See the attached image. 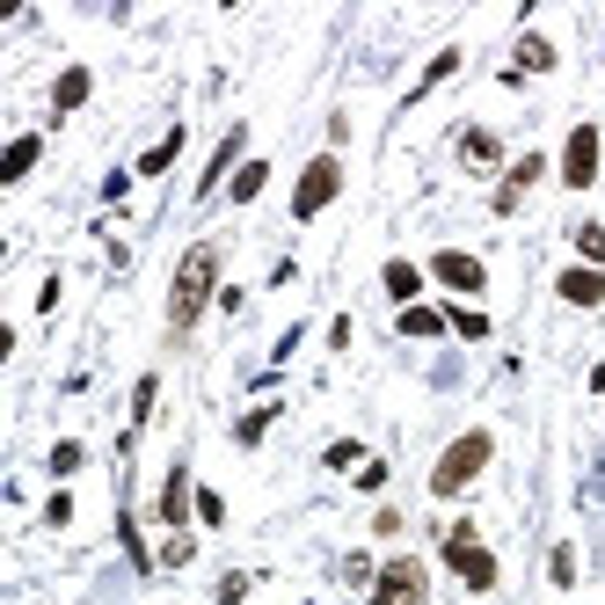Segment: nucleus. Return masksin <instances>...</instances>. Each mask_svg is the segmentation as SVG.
<instances>
[{
  "label": "nucleus",
  "instance_id": "412c9836",
  "mask_svg": "<svg viewBox=\"0 0 605 605\" xmlns=\"http://www.w3.org/2000/svg\"><path fill=\"white\" fill-rule=\"evenodd\" d=\"M453 66H460V51H437L431 66H423V88H437V81H445V73H453Z\"/></svg>",
  "mask_w": 605,
  "mask_h": 605
},
{
  "label": "nucleus",
  "instance_id": "f257e3e1",
  "mask_svg": "<svg viewBox=\"0 0 605 605\" xmlns=\"http://www.w3.org/2000/svg\"><path fill=\"white\" fill-rule=\"evenodd\" d=\"M212 277H219V248L197 242L190 256H183V270H175V292H169V321L175 329H190L197 314H205V299H212Z\"/></svg>",
  "mask_w": 605,
  "mask_h": 605
},
{
  "label": "nucleus",
  "instance_id": "ddd939ff",
  "mask_svg": "<svg viewBox=\"0 0 605 605\" xmlns=\"http://www.w3.org/2000/svg\"><path fill=\"white\" fill-rule=\"evenodd\" d=\"M518 66L547 73V66H555V45H547V37H518Z\"/></svg>",
  "mask_w": 605,
  "mask_h": 605
},
{
  "label": "nucleus",
  "instance_id": "2eb2a0df",
  "mask_svg": "<svg viewBox=\"0 0 605 605\" xmlns=\"http://www.w3.org/2000/svg\"><path fill=\"white\" fill-rule=\"evenodd\" d=\"M402 329H409V336H437L445 314H431V307H402Z\"/></svg>",
  "mask_w": 605,
  "mask_h": 605
},
{
  "label": "nucleus",
  "instance_id": "aec40b11",
  "mask_svg": "<svg viewBox=\"0 0 605 605\" xmlns=\"http://www.w3.org/2000/svg\"><path fill=\"white\" fill-rule=\"evenodd\" d=\"M577 248L591 256V270H605V234H598V226H577Z\"/></svg>",
  "mask_w": 605,
  "mask_h": 605
},
{
  "label": "nucleus",
  "instance_id": "dca6fc26",
  "mask_svg": "<svg viewBox=\"0 0 605 605\" xmlns=\"http://www.w3.org/2000/svg\"><path fill=\"white\" fill-rule=\"evenodd\" d=\"M234 153H242V132H234V139H226V146L212 153V169H205V190H219V175L234 169Z\"/></svg>",
  "mask_w": 605,
  "mask_h": 605
},
{
  "label": "nucleus",
  "instance_id": "20e7f679",
  "mask_svg": "<svg viewBox=\"0 0 605 605\" xmlns=\"http://www.w3.org/2000/svg\"><path fill=\"white\" fill-rule=\"evenodd\" d=\"M336 190H343V161H336V153H321L314 169L299 175V190H292V212H299V219H314Z\"/></svg>",
  "mask_w": 605,
  "mask_h": 605
},
{
  "label": "nucleus",
  "instance_id": "9d476101",
  "mask_svg": "<svg viewBox=\"0 0 605 605\" xmlns=\"http://www.w3.org/2000/svg\"><path fill=\"white\" fill-rule=\"evenodd\" d=\"M51 102H59V110H81V102H88V66H66V73H59Z\"/></svg>",
  "mask_w": 605,
  "mask_h": 605
},
{
  "label": "nucleus",
  "instance_id": "f3484780",
  "mask_svg": "<svg viewBox=\"0 0 605 605\" xmlns=\"http://www.w3.org/2000/svg\"><path fill=\"white\" fill-rule=\"evenodd\" d=\"M175 146H183V132H169V139L153 146V153H146V161H139V175H161V169H169V161H175Z\"/></svg>",
  "mask_w": 605,
  "mask_h": 605
},
{
  "label": "nucleus",
  "instance_id": "6e6552de",
  "mask_svg": "<svg viewBox=\"0 0 605 605\" xmlns=\"http://www.w3.org/2000/svg\"><path fill=\"white\" fill-rule=\"evenodd\" d=\"M431 270H437V277H445L453 292H482V263H474V256H460V248H445Z\"/></svg>",
  "mask_w": 605,
  "mask_h": 605
},
{
  "label": "nucleus",
  "instance_id": "9b49d317",
  "mask_svg": "<svg viewBox=\"0 0 605 605\" xmlns=\"http://www.w3.org/2000/svg\"><path fill=\"white\" fill-rule=\"evenodd\" d=\"M183 510H190V474L175 467V474H169V489H161V518H169V526H183Z\"/></svg>",
  "mask_w": 605,
  "mask_h": 605
},
{
  "label": "nucleus",
  "instance_id": "7ed1b4c3",
  "mask_svg": "<svg viewBox=\"0 0 605 605\" xmlns=\"http://www.w3.org/2000/svg\"><path fill=\"white\" fill-rule=\"evenodd\" d=\"M445 561L460 569L467 591H489V583H496V555L474 540V526H453V533H445Z\"/></svg>",
  "mask_w": 605,
  "mask_h": 605
},
{
  "label": "nucleus",
  "instance_id": "4468645a",
  "mask_svg": "<svg viewBox=\"0 0 605 605\" xmlns=\"http://www.w3.org/2000/svg\"><path fill=\"white\" fill-rule=\"evenodd\" d=\"M387 292L394 299H416V292H423V270L416 263H387Z\"/></svg>",
  "mask_w": 605,
  "mask_h": 605
},
{
  "label": "nucleus",
  "instance_id": "6ab92c4d",
  "mask_svg": "<svg viewBox=\"0 0 605 605\" xmlns=\"http://www.w3.org/2000/svg\"><path fill=\"white\" fill-rule=\"evenodd\" d=\"M263 175H270V169H263V161H248V169H242V175H234V197H242V205H248V197L263 190Z\"/></svg>",
  "mask_w": 605,
  "mask_h": 605
},
{
  "label": "nucleus",
  "instance_id": "b1692460",
  "mask_svg": "<svg viewBox=\"0 0 605 605\" xmlns=\"http://www.w3.org/2000/svg\"><path fill=\"white\" fill-rule=\"evenodd\" d=\"M453 329H460V336H489V314H467V307H460V314H453Z\"/></svg>",
  "mask_w": 605,
  "mask_h": 605
},
{
  "label": "nucleus",
  "instance_id": "0eeeda50",
  "mask_svg": "<svg viewBox=\"0 0 605 605\" xmlns=\"http://www.w3.org/2000/svg\"><path fill=\"white\" fill-rule=\"evenodd\" d=\"M561 299L569 307H605V270H561Z\"/></svg>",
  "mask_w": 605,
  "mask_h": 605
},
{
  "label": "nucleus",
  "instance_id": "1a4fd4ad",
  "mask_svg": "<svg viewBox=\"0 0 605 605\" xmlns=\"http://www.w3.org/2000/svg\"><path fill=\"white\" fill-rule=\"evenodd\" d=\"M540 175H547V161H540V153H526V161H518V169H510V183H504V190H496V212H510V205H518V197L533 190Z\"/></svg>",
  "mask_w": 605,
  "mask_h": 605
},
{
  "label": "nucleus",
  "instance_id": "a211bd4d",
  "mask_svg": "<svg viewBox=\"0 0 605 605\" xmlns=\"http://www.w3.org/2000/svg\"><path fill=\"white\" fill-rule=\"evenodd\" d=\"M496 153H504V146H496V132H467V161H482V169H489Z\"/></svg>",
  "mask_w": 605,
  "mask_h": 605
},
{
  "label": "nucleus",
  "instance_id": "5701e85b",
  "mask_svg": "<svg viewBox=\"0 0 605 605\" xmlns=\"http://www.w3.org/2000/svg\"><path fill=\"white\" fill-rule=\"evenodd\" d=\"M153 394H161V387H153V380H139V394H132V423H146V409H153Z\"/></svg>",
  "mask_w": 605,
  "mask_h": 605
},
{
  "label": "nucleus",
  "instance_id": "39448f33",
  "mask_svg": "<svg viewBox=\"0 0 605 605\" xmlns=\"http://www.w3.org/2000/svg\"><path fill=\"white\" fill-rule=\"evenodd\" d=\"M372 605H423V561L402 555L380 569V583H372Z\"/></svg>",
  "mask_w": 605,
  "mask_h": 605
},
{
  "label": "nucleus",
  "instance_id": "f8f14e48",
  "mask_svg": "<svg viewBox=\"0 0 605 605\" xmlns=\"http://www.w3.org/2000/svg\"><path fill=\"white\" fill-rule=\"evenodd\" d=\"M29 169H37V139H15L8 146V161H0V183H23Z\"/></svg>",
  "mask_w": 605,
  "mask_h": 605
},
{
  "label": "nucleus",
  "instance_id": "f03ea898",
  "mask_svg": "<svg viewBox=\"0 0 605 605\" xmlns=\"http://www.w3.org/2000/svg\"><path fill=\"white\" fill-rule=\"evenodd\" d=\"M489 453H496V437H489V431H467V437H453V445H445V460L431 467V489H437V496H460V489H467V482H474V474L489 467Z\"/></svg>",
  "mask_w": 605,
  "mask_h": 605
},
{
  "label": "nucleus",
  "instance_id": "423d86ee",
  "mask_svg": "<svg viewBox=\"0 0 605 605\" xmlns=\"http://www.w3.org/2000/svg\"><path fill=\"white\" fill-rule=\"evenodd\" d=\"M561 183H569V190H591V183H598V124H577V132H569Z\"/></svg>",
  "mask_w": 605,
  "mask_h": 605
},
{
  "label": "nucleus",
  "instance_id": "4be33fe9",
  "mask_svg": "<svg viewBox=\"0 0 605 605\" xmlns=\"http://www.w3.org/2000/svg\"><path fill=\"white\" fill-rule=\"evenodd\" d=\"M263 431H270V409H256V416H242V431H234V437H242V445H256Z\"/></svg>",
  "mask_w": 605,
  "mask_h": 605
}]
</instances>
